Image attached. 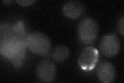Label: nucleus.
Listing matches in <instances>:
<instances>
[{"mask_svg":"<svg viewBox=\"0 0 124 83\" xmlns=\"http://www.w3.org/2000/svg\"><path fill=\"white\" fill-rule=\"evenodd\" d=\"M26 44L27 48L31 51L40 55L47 54L51 47V42L49 37L44 33L38 32L28 34Z\"/></svg>","mask_w":124,"mask_h":83,"instance_id":"3","label":"nucleus"},{"mask_svg":"<svg viewBox=\"0 0 124 83\" xmlns=\"http://www.w3.org/2000/svg\"><path fill=\"white\" fill-rule=\"evenodd\" d=\"M36 1H32V0H18V1H16V2L19 5L23 6L32 5Z\"/></svg>","mask_w":124,"mask_h":83,"instance_id":"11","label":"nucleus"},{"mask_svg":"<svg viewBox=\"0 0 124 83\" xmlns=\"http://www.w3.org/2000/svg\"><path fill=\"white\" fill-rule=\"evenodd\" d=\"M97 75L102 83H111L114 81L116 76L115 66L109 61H102L97 69Z\"/></svg>","mask_w":124,"mask_h":83,"instance_id":"7","label":"nucleus"},{"mask_svg":"<svg viewBox=\"0 0 124 83\" xmlns=\"http://www.w3.org/2000/svg\"><path fill=\"white\" fill-rule=\"evenodd\" d=\"M121 48V42L117 36L108 34L103 37L99 43L100 51L107 57H112L117 55Z\"/></svg>","mask_w":124,"mask_h":83,"instance_id":"5","label":"nucleus"},{"mask_svg":"<svg viewBox=\"0 0 124 83\" xmlns=\"http://www.w3.org/2000/svg\"><path fill=\"white\" fill-rule=\"evenodd\" d=\"M51 56L53 60L57 63L64 62L69 56V50L64 45L57 46L53 49Z\"/></svg>","mask_w":124,"mask_h":83,"instance_id":"9","label":"nucleus"},{"mask_svg":"<svg viewBox=\"0 0 124 83\" xmlns=\"http://www.w3.org/2000/svg\"><path fill=\"white\" fill-rule=\"evenodd\" d=\"M99 57V51L95 47L93 46L85 47L79 56V65L84 71L92 70L97 64Z\"/></svg>","mask_w":124,"mask_h":83,"instance_id":"4","label":"nucleus"},{"mask_svg":"<svg viewBox=\"0 0 124 83\" xmlns=\"http://www.w3.org/2000/svg\"><path fill=\"white\" fill-rule=\"evenodd\" d=\"M25 41L14 38L11 40L0 42V51L2 56L12 63L13 65L20 67L24 60L26 51Z\"/></svg>","mask_w":124,"mask_h":83,"instance_id":"1","label":"nucleus"},{"mask_svg":"<svg viewBox=\"0 0 124 83\" xmlns=\"http://www.w3.org/2000/svg\"><path fill=\"white\" fill-rule=\"evenodd\" d=\"M36 74L39 80L42 82L46 83L51 82L56 75L55 65L50 59H43L37 65Z\"/></svg>","mask_w":124,"mask_h":83,"instance_id":"6","label":"nucleus"},{"mask_svg":"<svg viewBox=\"0 0 124 83\" xmlns=\"http://www.w3.org/2000/svg\"><path fill=\"white\" fill-rule=\"evenodd\" d=\"M80 41L84 45L93 44L97 38L99 27L95 19L86 17L79 22L77 29Z\"/></svg>","mask_w":124,"mask_h":83,"instance_id":"2","label":"nucleus"},{"mask_svg":"<svg viewBox=\"0 0 124 83\" xmlns=\"http://www.w3.org/2000/svg\"><path fill=\"white\" fill-rule=\"evenodd\" d=\"M62 10L65 16L70 19H77L85 14V7L80 1H70L65 4Z\"/></svg>","mask_w":124,"mask_h":83,"instance_id":"8","label":"nucleus"},{"mask_svg":"<svg viewBox=\"0 0 124 83\" xmlns=\"http://www.w3.org/2000/svg\"><path fill=\"white\" fill-rule=\"evenodd\" d=\"M117 30L122 36L124 35V16H122L117 23Z\"/></svg>","mask_w":124,"mask_h":83,"instance_id":"10","label":"nucleus"},{"mask_svg":"<svg viewBox=\"0 0 124 83\" xmlns=\"http://www.w3.org/2000/svg\"><path fill=\"white\" fill-rule=\"evenodd\" d=\"M3 2L5 3L6 4H10V3H13V1H3Z\"/></svg>","mask_w":124,"mask_h":83,"instance_id":"12","label":"nucleus"}]
</instances>
